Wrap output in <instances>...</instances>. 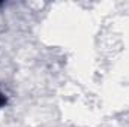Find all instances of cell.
<instances>
[{"label":"cell","mask_w":129,"mask_h":127,"mask_svg":"<svg viewBox=\"0 0 129 127\" xmlns=\"http://www.w3.org/2000/svg\"><path fill=\"white\" fill-rule=\"evenodd\" d=\"M6 102H8V99H6V96L3 94L2 91H0V108H3L5 105H6Z\"/></svg>","instance_id":"obj_1"}]
</instances>
